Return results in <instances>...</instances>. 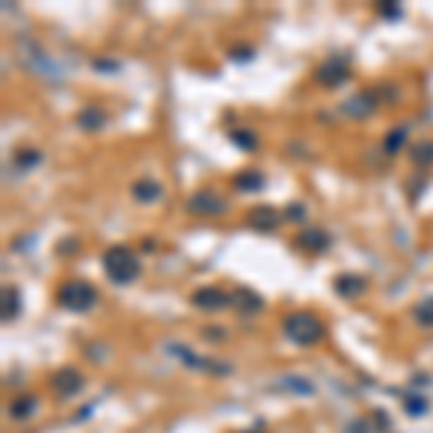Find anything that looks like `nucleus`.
<instances>
[{"label": "nucleus", "mask_w": 433, "mask_h": 433, "mask_svg": "<svg viewBox=\"0 0 433 433\" xmlns=\"http://www.w3.org/2000/svg\"><path fill=\"white\" fill-rule=\"evenodd\" d=\"M249 226L257 228V231H274L277 226H281V214H277L274 208H269V205H260V208H255L249 214Z\"/></svg>", "instance_id": "obj_9"}, {"label": "nucleus", "mask_w": 433, "mask_h": 433, "mask_svg": "<svg viewBox=\"0 0 433 433\" xmlns=\"http://www.w3.org/2000/svg\"><path fill=\"white\" fill-rule=\"evenodd\" d=\"M18 312H20V295H18V289H4V321L9 324L12 318H18Z\"/></svg>", "instance_id": "obj_15"}, {"label": "nucleus", "mask_w": 433, "mask_h": 433, "mask_svg": "<svg viewBox=\"0 0 433 433\" xmlns=\"http://www.w3.org/2000/svg\"><path fill=\"white\" fill-rule=\"evenodd\" d=\"M382 15H398V6H379Z\"/></svg>", "instance_id": "obj_25"}, {"label": "nucleus", "mask_w": 433, "mask_h": 433, "mask_svg": "<svg viewBox=\"0 0 433 433\" xmlns=\"http://www.w3.org/2000/svg\"><path fill=\"white\" fill-rule=\"evenodd\" d=\"M231 142H234L237 147H243V150H257V136L249 133V130H234V133H231Z\"/></svg>", "instance_id": "obj_18"}, {"label": "nucleus", "mask_w": 433, "mask_h": 433, "mask_svg": "<svg viewBox=\"0 0 433 433\" xmlns=\"http://www.w3.org/2000/svg\"><path fill=\"white\" fill-rule=\"evenodd\" d=\"M52 387L58 390V396L70 398L84 387V379H81V373H75V370L67 367V370H58V373L52 376Z\"/></svg>", "instance_id": "obj_7"}, {"label": "nucleus", "mask_w": 433, "mask_h": 433, "mask_svg": "<svg viewBox=\"0 0 433 433\" xmlns=\"http://www.w3.org/2000/svg\"><path fill=\"white\" fill-rule=\"evenodd\" d=\"M405 128H396V130H390L387 133V139H384V150L387 153H398L401 150V145H405Z\"/></svg>", "instance_id": "obj_19"}, {"label": "nucleus", "mask_w": 433, "mask_h": 433, "mask_svg": "<svg viewBox=\"0 0 433 433\" xmlns=\"http://www.w3.org/2000/svg\"><path fill=\"white\" fill-rule=\"evenodd\" d=\"M35 408H38L35 396H18L12 405H9V416L18 419V422H23V419H29V416L35 413Z\"/></svg>", "instance_id": "obj_13"}, {"label": "nucleus", "mask_w": 433, "mask_h": 433, "mask_svg": "<svg viewBox=\"0 0 433 433\" xmlns=\"http://www.w3.org/2000/svg\"><path fill=\"white\" fill-rule=\"evenodd\" d=\"M300 249H306V252H312V255H318V252H327L329 249V234L327 231H321V228H306V231H300L298 234V240H295Z\"/></svg>", "instance_id": "obj_8"}, {"label": "nucleus", "mask_w": 433, "mask_h": 433, "mask_svg": "<svg viewBox=\"0 0 433 433\" xmlns=\"http://www.w3.org/2000/svg\"><path fill=\"white\" fill-rule=\"evenodd\" d=\"M15 162H18V168L29 171V168H35V165L41 162V153H38V150H32V147H29V150H20L18 157H15Z\"/></svg>", "instance_id": "obj_21"}, {"label": "nucleus", "mask_w": 433, "mask_h": 433, "mask_svg": "<svg viewBox=\"0 0 433 433\" xmlns=\"http://www.w3.org/2000/svg\"><path fill=\"white\" fill-rule=\"evenodd\" d=\"M283 332H286L289 341L298 344V347H315V344H321V338H324V324L312 312H292L283 321Z\"/></svg>", "instance_id": "obj_2"}, {"label": "nucleus", "mask_w": 433, "mask_h": 433, "mask_svg": "<svg viewBox=\"0 0 433 433\" xmlns=\"http://www.w3.org/2000/svg\"><path fill=\"white\" fill-rule=\"evenodd\" d=\"M234 298H237V300H245V303H243L245 312H260V309H263V300H260L257 295H252V292H237Z\"/></svg>", "instance_id": "obj_22"}, {"label": "nucleus", "mask_w": 433, "mask_h": 433, "mask_svg": "<svg viewBox=\"0 0 433 433\" xmlns=\"http://www.w3.org/2000/svg\"><path fill=\"white\" fill-rule=\"evenodd\" d=\"M364 289H367V283H364V277H358V274H341L335 281V292L341 295V298H355Z\"/></svg>", "instance_id": "obj_11"}, {"label": "nucleus", "mask_w": 433, "mask_h": 433, "mask_svg": "<svg viewBox=\"0 0 433 433\" xmlns=\"http://www.w3.org/2000/svg\"><path fill=\"white\" fill-rule=\"evenodd\" d=\"M413 318H416L422 327H433V298H425V300L413 309Z\"/></svg>", "instance_id": "obj_16"}, {"label": "nucleus", "mask_w": 433, "mask_h": 433, "mask_svg": "<svg viewBox=\"0 0 433 433\" xmlns=\"http://www.w3.org/2000/svg\"><path fill=\"white\" fill-rule=\"evenodd\" d=\"M286 211H292V214H289L292 220H303V205H292V208H286Z\"/></svg>", "instance_id": "obj_24"}, {"label": "nucleus", "mask_w": 433, "mask_h": 433, "mask_svg": "<svg viewBox=\"0 0 433 433\" xmlns=\"http://www.w3.org/2000/svg\"><path fill=\"white\" fill-rule=\"evenodd\" d=\"M315 78H318V84H324V87H341V84L350 78V67L344 64L341 58H329V61H324V64L318 67Z\"/></svg>", "instance_id": "obj_5"}, {"label": "nucleus", "mask_w": 433, "mask_h": 433, "mask_svg": "<svg viewBox=\"0 0 433 433\" xmlns=\"http://www.w3.org/2000/svg\"><path fill=\"white\" fill-rule=\"evenodd\" d=\"M130 194H133V200H139V202H157V200L162 197V188H159V182L142 179V182H136L133 188H130Z\"/></svg>", "instance_id": "obj_12"}, {"label": "nucleus", "mask_w": 433, "mask_h": 433, "mask_svg": "<svg viewBox=\"0 0 433 433\" xmlns=\"http://www.w3.org/2000/svg\"><path fill=\"white\" fill-rule=\"evenodd\" d=\"M104 125H107V113L99 110V107H84V110L78 113V128H81V130L96 133V130H102Z\"/></svg>", "instance_id": "obj_10"}, {"label": "nucleus", "mask_w": 433, "mask_h": 433, "mask_svg": "<svg viewBox=\"0 0 433 433\" xmlns=\"http://www.w3.org/2000/svg\"><path fill=\"white\" fill-rule=\"evenodd\" d=\"M410 157H413L416 165H430V162H433V142H422V145H416V147L410 150Z\"/></svg>", "instance_id": "obj_17"}, {"label": "nucleus", "mask_w": 433, "mask_h": 433, "mask_svg": "<svg viewBox=\"0 0 433 433\" xmlns=\"http://www.w3.org/2000/svg\"><path fill=\"white\" fill-rule=\"evenodd\" d=\"M347 433H376V427L370 425L367 419H355V422L347 425Z\"/></svg>", "instance_id": "obj_23"}, {"label": "nucleus", "mask_w": 433, "mask_h": 433, "mask_svg": "<svg viewBox=\"0 0 433 433\" xmlns=\"http://www.w3.org/2000/svg\"><path fill=\"white\" fill-rule=\"evenodd\" d=\"M191 303L197 309H202V312H220V309L231 306V295L223 292V289H216V286H202L191 295Z\"/></svg>", "instance_id": "obj_4"}, {"label": "nucleus", "mask_w": 433, "mask_h": 433, "mask_svg": "<svg viewBox=\"0 0 433 433\" xmlns=\"http://www.w3.org/2000/svg\"><path fill=\"white\" fill-rule=\"evenodd\" d=\"M58 303L64 306L67 312H90V309L99 303V292L87 281H70L58 289Z\"/></svg>", "instance_id": "obj_3"}, {"label": "nucleus", "mask_w": 433, "mask_h": 433, "mask_svg": "<svg viewBox=\"0 0 433 433\" xmlns=\"http://www.w3.org/2000/svg\"><path fill=\"white\" fill-rule=\"evenodd\" d=\"M102 266H104V274L118 286L133 283L142 274V260L128 249V245H110L102 257Z\"/></svg>", "instance_id": "obj_1"}, {"label": "nucleus", "mask_w": 433, "mask_h": 433, "mask_svg": "<svg viewBox=\"0 0 433 433\" xmlns=\"http://www.w3.org/2000/svg\"><path fill=\"white\" fill-rule=\"evenodd\" d=\"M234 185H237V191H260L263 185H266V179H263L260 171H243L234 179Z\"/></svg>", "instance_id": "obj_14"}, {"label": "nucleus", "mask_w": 433, "mask_h": 433, "mask_svg": "<svg viewBox=\"0 0 433 433\" xmlns=\"http://www.w3.org/2000/svg\"><path fill=\"white\" fill-rule=\"evenodd\" d=\"M188 211L191 214H200V216H214V214H223L226 211V202L216 197L214 191H197L191 200H188Z\"/></svg>", "instance_id": "obj_6"}, {"label": "nucleus", "mask_w": 433, "mask_h": 433, "mask_svg": "<svg viewBox=\"0 0 433 433\" xmlns=\"http://www.w3.org/2000/svg\"><path fill=\"white\" fill-rule=\"evenodd\" d=\"M373 107H376V102H373V99H370V96H367V92H364V96H358V99H353V102L347 104V110H353V113H355L358 118H361V116H367V113H370V110H373Z\"/></svg>", "instance_id": "obj_20"}]
</instances>
